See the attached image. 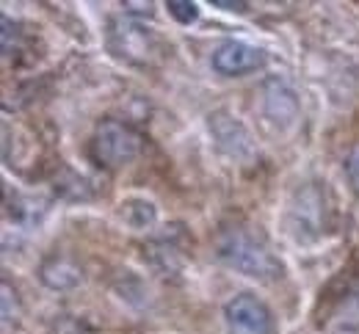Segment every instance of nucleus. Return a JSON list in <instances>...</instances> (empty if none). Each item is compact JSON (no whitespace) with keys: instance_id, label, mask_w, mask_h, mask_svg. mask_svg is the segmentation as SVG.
Listing matches in <instances>:
<instances>
[{"instance_id":"11","label":"nucleus","mask_w":359,"mask_h":334,"mask_svg":"<svg viewBox=\"0 0 359 334\" xmlns=\"http://www.w3.org/2000/svg\"><path fill=\"white\" fill-rule=\"evenodd\" d=\"M166 8H169V14H172L177 22H182V25H191V22L199 17L196 3H188V0H169Z\"/></svg>"},{"instance_id":"10","label":"nucleus","mask_w":359,"mask_h":334,"mask_svg":"<svg viewBox=\"0 0 359 334\" xmlns=\"http://www.w3.org/2000/svg\"><path fill=\"white\" fill-rule=\"evenodd\" d=\"M334 315H337V321H334L337 329H346V332L359 329V287L357 285H351L340 295V301H337V307H334Z\"/></svg>"},{"instance_id":"12","label":"nucleus","mask_w":359,"mask_h":334,"mask_svg":"<svg viewBox=\"0 0 359 334\" xmlns=\"http://www.w3.org/2000/svg\"><path fill=\"white\" fill-rule=\"evenodd\" d=\"M0 25H3V55H11V36H14V45H17L20 31H17V25H14L8 17H3Z\"/></svg>"},{"instance_id":"2","label":"nucleus","mask_w":359,"mask_h":334,"mask_svg":"<svg viewBox=\"0 0 359 334\" xmlns=\"http://www.w3.org/2000/svg\"><path fill=\"white\" fill-rule=\"evenodd\" d=\"M141 152V136L119 119H102L94 130L91 155L105 169H122Z\"/></svg>"},{"instance_id":"3","label":"nucleus","mask_w":359,"mask_h":334,"mask_svg":"<svg viewBox=\"0 0 359 334\" xmlns=\"http://www.w3.org/2000/svg\"><path fill=\"white\" fill-rule=\"evenodd\" d=\"M332 207L326 202V191L318 188V183H310L299 188L290 202V232L299 240L320 238L329 227Z\"/></svg>"},{"instance_id":"7","label":"nucleus","mask_w":359,"mask_h":334,"mask_svg":"<svg viewBox=\"0 0 359 334\" xmlns=\"http://www.w3.org/2000/svg\"><path fill=\"white\" fill-rule=\"evenodd\" d=\"M266 113H269V119L279 122V125H290L299 116V99L285 81L273 78L266 83Z\"/></svg>"},{"instance_id":"13","label":"nucleus","mask_w":359,"mask_h":334,"mask_svg":"<svg viewBox=\"0 0 359 334\" xmlns=\"http://www.w3.org/2000/svg\"><path fill=\"white\" fill-rule=\"evenodd\" d=\"M348 180H351V186H354V191L359 193V144L351 149V155H348Z\"/></svg>"},{"instance_id":"4","label":"nucleus","mask_w":359,"mask_h":334,"mask_svg":"<svg viewBox=\"0 0 359 334\" xmlns=\"http://www.w3.org/2000/svg\"><path fill=\"white\" fill-rule=\"evenodd\" d=\"M229 334H273V315L271 309L252 293H241L224 307Z\"/></svg>"},{"instance_id":"9","label":"nucleus","mask_w":359,"mask_h":334,"mask_svg":"<svg viewBox=\"0 0 359 334\" xmlns=\"http://www.w3.org/2000/svg\"><path fill=\"white\" fill-rule=\"evenodd\" d=\"M39 277H42V282H45L47 287H53V290H69V287L81 285L83 271H81L69 257L53 254V257H47L45 263H42Z\"/></svg>"},{"instance_id":"1","label":"nucleus","mask_w":359,"mask_h":334,"mask_svg":"<svg viewBox=\"0 0 359 334\" xmlns=\"http://www.w3.org/2000/svg\"><path fill=\"white\" fill-rule=\"evenodd\" d=\"M216 254L224 265H229L232 271H238L243 277L263 279V282L282 277V263L273 257L266 240L255 238L246 230H238V227L224 230L216 240Z\"/></svg>"},{"instance_id":"14","label":"nucleus","mask_w":359,"mask_h":334,"mask_svg":"<svg viewBox=\"0 0 359 334\" xmlns=\"http://www.w3.org/2000/svg\"><path fill=\"white\" fill-rule=\"evenodd\" d=\"M213 6H219V8H226V11H246V3H229V0H216Z\"/></svg>"},{"instance_id":"8","label":"nucleus","mask_w":359,"mask_h":334,"mask_svg":"<svg viewBox=\"0 0 359 334\" xmlns=\"http://www.w3.org/2000/svg\"><path fill=\"white\" fill-rule=\"evenodd\" d=\"M116 39H122V45H116L114 50L130 61L147 58V53H152V36L135 22H116L111 31V42H116Z\"/></svg>"},{"instance_id":"6","label":"nucleus","mask_w":359,"mask_h":334,"mask_svg":"<svg viewBox=\"0 0 359 334\" xmlns=\"http://www.w3.org/2000/svg\"><path fill=\"white\" fill-rule=\"evenodd\" d=\"M210 127H213V133H216V139H219V146L224 149L226 155L243 160V158H249V155L255 152L252 139H249V133L243 130L241 122L229 119V116H224V113H216L213 122H210Z\"/></svg>"},{"instance_id":"5","label":"nucleus","mask_w":359,"mask_h":334,"mask_svg":"<svg viewBox=\"0 0 359 334\" xmlns=\"http://www.w3.org/2000/svg\"><path fill=\"white\" fill-rule=\"evenodd\" d=\"M266 64V53L246 42H222L219 48L213 50V69L219 75H229V78H238V75H246V72H255Z\"/></svg>"}]
</instances>
